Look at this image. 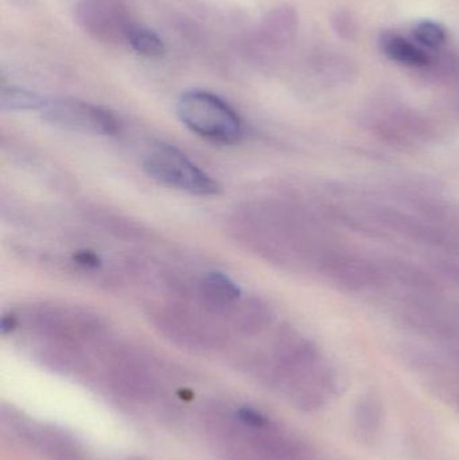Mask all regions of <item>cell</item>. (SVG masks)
<instances>
[{"label":"cell","mask_w":459,"mask_h":460,"mask_svg":"<svg viewBox=\"0 0 459 460\" xmlns=\"http://www.w3.org/2000/svg\"><path fill=\"white\" fill-rule=\"evenodd\" d=\"M380 48L391 61L410 67H428L433 62L430 51L409 38L396 32H384L380 38Z\"/></svg>","instance_id":"cell-6"},{"label":"cell","mask_w":459,"mask_h":460,"mask_svg":"<svg viewBox=\"0 0 459 460\" xmlns=\"http://www.w3.org/2000/svg\"><path fill=\"white\" fill-rule=\"evenodd\" d=\"M180 120L194 134L221 145H234L243 137V123L234 108L207 91H188L177 102Z\"/></svg>","instance_id":"cell-1"},{"label":"cell","mask_w":459,"mask_h":460,"mask_svg":"<svg viewBox=\"0 0 459 460\" xmlns=\"http://www.w3.org/2000/svg\"><path fill=\"white\" fill-rule=\"evenodd\" d=\"M16 323H18V321H16L15 316H13V315L3 316V319H2V332H3V334H7V332H13V330L15 329Z\"/></svg>","instance_id":"cell-15"},{"label":"cell","mask_w":459,"mask_h":460,"mask_svg":"<svg viewBox=\"0 0 459 460\" xmlns=\"http://www.w3.org/2000/svg\"><path fill=\"white\" fill-rule=\"evenodd\" d=\"M129 48L146 58H162L166 54V43L161 35L148 27L135 23L127 35Z\"/></svg>","instance_id":"cell-9"},{"label":"cell","mask_w":459,"mask_h":460,"mask_svg":"<svg viewBox=\"0 0 459 460\" xmlns=\"http://www.w3.org/2000/svg\"><path fill=\"white\" fill-rule=\"evenodd\" d=\"M78 264L84 265V267L94 268L99 264V257L92 252H81L75 256Z\"/></svg>","instance_id":"cell-14"},{"label":"cell","mask_w":459,"mask_h":460,"mask_svg":"<svg viewBox=\"0 0 459 460\" xmlns=\"http://www.w3.org/2000/svg\"><path fill=\"white\" fill-rule=\"evenodd\" d=\"M298 26L299 18L296 8L287 4L278 5L267 11L261 18L258 29L259 42L269 50H283L293 42Z\"/></svg>","instance_id":"cell-5"},{"label":"cell","mask_w":459,"mask_h":460,"mask_svg":"<svg viewBox=\"0 0 459 460\" xmlns=\"http://www.w3.org/2000/svg\"><path fill=\"white\" fill-rule=\"evenodd\" d=\"M333 27L337 34L340 37L345 38V40H353L356 32H357L355 21H353L349 13H345V11L336 13V16L333 18Z\"/></svg>","instance_id":"cell-13"},{"label":"cell","mask_w":459,"mask_h":460,"mask_svg":"<svg viewBox=\"0 0 459 460\" xmlns=\"http://www.w3.org/2000/svg\"><path fill=\"white\" fill-rule=\"evenodd\" d=\"M383 419L382 402L374 396H366L357 402L355 420L363 434L374 435L379 431Z\"/></svg>","instance_id":"cell-11"},{"label":"cell","mask_w":459,"mask_h":460,"mask_svg":"<svg viewBox=\"0 0 459 460\" xmlns=\"http://www.w3.org/2000/svg\"><path fill=\"white\" fill-rule=\"evenodd\" d=\"M199 292L207 305L225 307L236 302L240 288L228 276L221 272L207 273L199 284Z\"/></svg>","instance_id":"cell-7"},{"label":"cell","mask_w":459,"mask_h":460,"mask_svg":"<svg viewBox=\"0 0 459 460\" xmlns=\"http://www.w3.org/2000/svg\"><path fill=\"white\" fill-rule=\"evenodd\" d=\"M32 442L51 460H81L77 443L62 432L42 429L32 435Z\"/></svg>","instance_id":"cell-8"},{"label":"cell","mask_w":459,"mask_h":460,"mask_svg":"<svg viewBox=\"0 0 459 460\" xmlns=\"http://www.w3.org/2000/svg\"><path fill=\"white\" fill-rule=\"evenodd\" d=\"M48 102L49 99L18 86H3L0 91L3 111H42Z\"/></svg>","instance_id":"cell-10"},{"label":"cell","mask_w":459,"mask_h":460,"mask_svg":"<svg viewBox=\"0 0 459 460\" xmlns=\"http://www.w3.org/2000/svg\"><path fill=\"white\" fill-rule=\"evenodd\" d=\"M75 16L84 31L104 43L127 42L135 24L126 0H80Z\"/></svg>","instance_id":"cell-4"},{"label":"cell","mask_w":459,"mask_h":460,"mask_svg":"<svg viewBox=\"0 0 459 460\" xmlns=\"http://www.w3.org/2000/svg\"><path fill=\"white\" fill-rule=\"evenodd\" d=\"M40 112L51 126L65 131L102 137H112L119 132V121L115 116L105 108L91 102L72 99L49 100Z\"/></svg>","instance_id":"cell-3"},{"label":"cell","mask_w":459,"mask_h":460,"mask_svg":"<svg viewBox=\"0 0 459 460\" xmlns=\"http://www.w3.org/2000/svg\"><path fill=\"white\" fill-rule=\"evenodd\" d=\"M415 42L428 51H439L447 42V31L441 23L420 21L412 27Z\"/></svg>","instance_id":"cell-12"},{"label":"cell","mask_w":459,"mask_h":460,"mask_svg":"<svg viewBox=\"0 0 459 460\" xmlns=\"http://www.w3.org/2000/svg\"><path fill=\"white\" fill-rule=\"evenodd\" d=\"M145 170L162 185L191 196L210 197L220 193V185L202 172L185 154L170 145H156L145 158Z\"/></svg>","instance_id":"cell-2"}]
</instances>
